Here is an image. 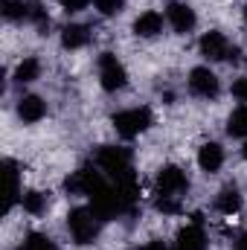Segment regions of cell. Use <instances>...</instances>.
Wrapping results in <instances>:
<instances>
[{
	"mask_svg": "<svg viewBox=\"0 0 247 250\" xmlns=\"http://www.w3.org/2000/svg\"><path fill=\"white\" fill-rule=\"evenodd\" d=\"M99 227H102V218L93 207H76L67 215V230L76 245H93V239L99 236Z\"/></svg>",
	"mask_w": 247,
	"mask_h": 250,
	"instance_id": "cell-1",
	"label": "cell"
},
{
	"mask_svg": "<svg viewBox=\"0 0 247 250\" xmlns=\"http://www.w3.org/2000/svg\"><path fill=\"white\" fill-rule=\"evenodd\" d=\"M96 163L99 169L117 184V181H125V178H134V166H131V151L123 148V146H102L96 151Z\"/></svg>",
	"mask_w": 247,
	"mask_h": 250,
	"instance_id": "cell-2",
	"label": "cell"
},
{
	"mask_svg": "<svg viewBox=\"0 0 247 250\" xmlns=\"http://www.w3.org/2000/svg\"><path fill=\"white\" fill-rule=\"evenodd\" d=\"M151 123H154V117H151L148 108H128V111L114 114V128H117V134L125 137V140L140 137L143 131L151 128Z\"/></svg>",
	"mask_w": 247,
	"mask_h": 250,
	"instance_id": "cell-3",
	"label": "cell"
},
{
	"mask_svg": "<svg viewBox=\"0 0 247 250\" xmlns=\"http://www.w3.org/2000/svg\"><path fill=\"white\" fill-rule=\"evenodd\" d=\"M99 82H102V87L108 93H117V90H123L128 84V73H125L123 62L117 56H111V53L99 56Z\"/></svg>",
	"mask_w": 247,
	"mask_h": 250,
	"instance_id": "cell-4",
	"label": "cell"
},
{
	"mask_svg": "<svg viewBox=\"0 0 247 250\" xmlns=\"http://www.w3.org/2000/svg\"><path fill=\"white\" fill-rule=\"evenodd\" d=\"M105 187V178L99 175V172H93L90 166H82L79 172H73L67 181H64V189L67 192H73V195H96L99 189Z\"/></svg>",
	"mask_w": 247,
	"mask_h": 250,
	"instance_id": "cell-5",
	"label": "cell"
},
{
	"mask_svg": "<svg viewBox=\"0 0 247 250\" xmlns=\"http://www.w3.org/2000/svg\"><path fill=\"white\" fill-rule=\"evenodd\" d=\"M189 90L201 99H215L221 84H218V76L209 70V67H195L189 73Z\"/></svg>",
	"mask_w": 247,
	"mask_h": 250,
	"instance_id": "cell-6",
	"label": "cell"
},
{
	"mask_svg": "<svg viewBox=\"0 0 247 250\" xmlns=\"http://www.w3.org/2000/svg\"><path fill=\"white\" fill-rule=\"evenodd\" d=\"M186 189H189V178H186V172L181 166H163L160 169V175H157V192L181 198Z\"/></svg>",
	"mask_w": 247,
	"mask_h": 250,
	"instance_id": "cell-7",
	"label": "cell"
},
{
	"mask_svg": "<svg viewBox=\"0 0 247 250\" xmlns=\"http://www.w3.org/2000/svg\"><path fill=\"white\" fill-rule=\"evenodd\" d=\"M201 56L204 59H209V62H227L230 59V41L221 35V32H206L204 38H201Z\"/></svg>",
	"mask_w": 247,
	"mask_h": 250,
	"instance_id": "cell-8",
	"label": "cell"
},
{
	"mask_svg": "<svg viewBox=\"0 0 247 250\" xmlns=\"http://www.w3.org/2000/svg\"><path fill=\"white\" fill-rule=\"evenodd\" d=\"M166 21L172 23V29L175 32H192L195 29V12L186 6V3H169V9H166Z\"/></svg>",
	"mask_w": 247,
	"mask_h": 250,
	"instance_id": "cell-9",
	"label": "cell"
},
{
	"mask_svg": "<svg viewBox=\"0 0 247 250\" xmlns=\"http://www.w3.org/2000/svg\"><path fill=\"white\" fill-rule=\"evenodd\" d=\"M3 178H6V201H3V212H9L18 198H21V178H18V163L15 160H3Z\"/></svg>",
	"mask_w": 247,
	"mask_h": 250,
	"instance_id": "cell-10",
	"label": "cell"
},
{
	"mask_svg": "<svg viewBox=\"0 0 247 250\" xmlns=\"http://www.w3.org/2000/svg\"><path fill=\"white\" fill-rule=\"evenodd\" d=\"M175 250H206V236H204V227L198 221H192L189 227H184L178 233V242Z\"/></svg>",
	"mask_w": 247,
	"mask_h": 250,
	"instance_id": "cell-11",
	"label": "cell"
},
{
	"mask_svg": "<svg viewBox=\"0 0 247 250\" xmlns=\"http://www.w3.org/2000/svg\"><path fill=\"white\" fill-rule=\"evenodd\" d=\"M198 166L204 169V172H218L221 166H224V148L218 146V143H204L201 146V151H198Z\"/></svg>",
	"mask_w": 247,
	"mask_h": 250,
	"instance_id": "cell-12",
	"label": "cell"
},
{
	"mask_svg": "<svg viewBox=\"0 0 247 250\" xmlns=\"http://www.w3.org/2000/svg\"><path fill=\"white\" fill-rule=\"evenodd\" d=\"M160 32H163V15L160 12H143L134 21V35H140V38H154Z\"/></svg>",
	"mask_w": 247,
	"mask_h": 250,
	"instance_id": "cell-13",
	"label": "cell"
},
{
	"mask_svg": "<svg viewBox=\"0 0 247 250\" xmlns=\"http://www.w3.org/2000/svg\"><path fill=\"white\" fill-rule=\"evenodd\" d=\"M18 117H21L23 123H41V120L47 117L44 99H41V96H23V99L18 102Z\"/></svg>",
	"mask_w": 247,
	"mask_h": 250,
	"instance_id": "cell-14",
	"label": "cell"
},
{
	"mask_svg": "<svg viewBox=\"0 0 247 250\" xmlns=\"http://www.w3.org/2000/svg\"><path fill=\"white\" fill-rule=\"evenodd\" d=\"M215 209L218 212H224V215H236L239 209H242V192L239 187H224L218 192V198H215Z\"/></svg>",
	"mask_w": 247,
	"mask_h": 250,
	"instance_id": "cell-15",
	"label": "cell"
},
{
	"mask_svg": "<svg viewBox=\"0 0 247 250\" xmlns=\"http://www.w3.org/2000/svg\"><path fill=\"white\" fill-rule=\"evenodd\" d=\"M87 41H90V32H87V26H82V23H70V26L62 29V44L67 50H82Z\"/></svg>",
	"mask_w": 247,
	"mask_h": 250,
	"instance_id": "cell-16",
	"label": "cell"
},
{
	"mask_svg": "<svg viewBox=\"0 0 247 250\" xmlns=\"http://www.w3.org/2000/svg\"><path fill=\"white\" fill-rule=\"evenodd\" d=\"M41 76V62L38 59H23V62L18 64V70H15V82L18 84H29V82H35Z\"/></svg>",
	"mask_w": 247,
	"mask_h": 250,
	"instance_id": "cell-17",
	"label": "cell"
},
{
	"mask_svg": "<svg viewBox=\"0 0 247 250\" xmlns=\"http://www.w3.org/2000/svg\"><path fill=\"white\" fill-rule=\"evenodd\" d=\"M227 134L230 137H247V105H239L230 120H227Z\"/></svg>",
	"mask_w": 247,
	"mask_h": 250,
	"instance_id": "cell-18",
	"label": "cell"
},
{
	"mask_svg": "<svg viewBox=\"0 0 247 250\" xmlns=\"http://www.w3.org/2000/svg\"><path fill=\"white\" fill-rule=\"evenodd\" d=\"M21 204H23V209L29 212V215H41V212H47V195L44 192H23V198H21Z\"/></svg>",
	"mask_w": 247,
	"mask_h": 250,
	"instance_id": "cell-19",
	"label": "cell"
},
{
	"mask_svg": "<svg viewBox=\"0 0 247 250\" xmlns=\"http://www.w3.org/2000/svg\"><path fill=\"white\" fill-rule=\"evenodd\" d=\"M26 21H32L44 35H47V29H50V15H47V9L38 3V0H29V12H26Z\"/></svg>",
	"mask_w": 247,
	"mask_h": 250,
	"instance_id": "cell-20",
	"label": "cell"
},
{
	"mask_svg": "<svg viewBox=\"0 0 247 250\" xmlns=\"http://www.w3.org/2000/svg\"><path fill=\"white\" fill-rule=\"evenodd\" d=\"M3 15L9 21H26V12H29V0H3L0 3Z\"/></svg>",
	"mask_w": 247,
	"mask_h": 250,
	"instance_id": "cell-21",
	"label": "cell"
},
{
	"mask_svg": "<svg viewBox=\"0 0 247 250\" xmlns=\"http://www.w3.org/2000/svg\"><path fill=\"white\" fill-rule=\"evenodd\" d=\"M18 250H59V248H56V242L47 239L44 233H29V236L21 242V248Z\"/></svg>",
	"mask_w": 247,
	"mask_h": 250,
	"instance_id": "cell-22",
	"label": "cell"
},
{
	"mask_svg": "<svg viewBox=\"0 0 247 250\" xmlns=\"http://www.w3.org/2000/svg\"><path fill=\"white\" fill-rule=\"evenodd\" d=\"M154 207H157L160 212H169V215H178V212L184 209V207H181V198H175V195H163V192H157Z\"/></svg>",
	"mask_w": 247,
	"mask_h": 250,
	"instance_id": "cell-23",
	"label": "cell"
},
{
	"mask_svg": "<svg viewBox=\"0 0 247 250\" xmlns=\"http://www.w3.org/2000/svg\"><path fill=\"white\" fill-rule=\"evenodd\" d=\"M93 3H96V9H99L105 18H114V15L123 12V0H93Z\"/></svg>",
	"mask_w": 247,
	"mask_h": 250,
	"instance_id": "cell-24",
	"label": "cell"
},
{
	"mask_svg": "<svg viewBox=\"0 0 247 250\" xmlns=\"http://www.w3.org/2000/svg\"><path fill=\"white\" fill-rule=\"evenodd\" d=\"M233 96H236L239 102H245V105H247V79H239V82L233 84Z\"/></svg>",
	"mask_w": 247,
	"mask_h": 250,
	"instance_id": "cell-25",
	"label": "cell"
},
{
	"mask_svg": "<svg viewBox=\"0 0 247 250\" xmlns=\"http://www.w3.org/2000/svg\"><path fill=\"white\" fill-rule=\"evenodd\" d=\"M87 6V0H62V9L67 15H73V12H82Z\"/></svg>",
	"mask_w": 247,
	"mask_h": 250,
	"instance_id": "cell-26",
	"label": "cell"
},
{
	"mask_svg": "<svg viewBox=\"0 0 247 250\" xmlns=\"http://www.w3.org/2000/svg\"><path fill=\"white\" fill-rule=\"evenodd\" d=\"M134 250H166V245L163 242H148V245H140V248H134Z\"/></svg>",
	"mask_w": 247,
	"mask_h": 250,
	"instance_id": "cell-27",
	"label": "cell"
},
{
	"mask_svg": "<svg viewBox=\"0 0 247 250\" xmlns=\"http://www.w3.org/2000/svg\"><path fill=\"white\" fill-rule=\"evenodd\" d=\"M236 250H247V233H245V236H239V242H236Z\"/></svg>",
	"mask_w": 247,
	"mask_h": 250,
	"instance_id": "cell-28",
	"label": "cell"
},
{
	"mask_svg": "<svg viewBox=\"0 0 247 250\" xmlns=\"http://www.w3.org/2000/svg\"><path fill=\"white\" fill-rule=\"evenodd\" d=\"M242 154H245V160H247V143H245V148H242Z\"/></svg>",
	"mask_w": 247,
	"mask_h": 250,
	"instance_id": "cell-29",
	"label": "cell"
},
{
	"mask_svg": "<svg viewBox=\"0 0 247 250\" xmlns=\"http://www.w3.org/2000/svg\"><path fill=\"white\" fill-rule=\"evenodd\" d=\"M245 23H247V6H245Z\"/></svg>",
	"mask_w": 247,
	"mask_h": 250,
	"instance_id": "cell-30",
	"label": "cell"
}]
</instances>
